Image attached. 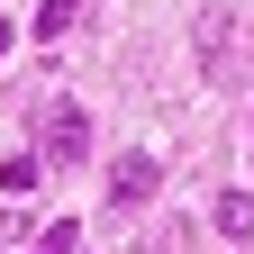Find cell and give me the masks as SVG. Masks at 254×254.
<instances>
[{"label": "cell", "instance_id": "cell-2", "mask_svg": "<svg viewBox=\"0 0 254 254\" xmlns=\"http://www.w3.org/2000/svg\"><path fill=\"white\" fill-rule=\"evenodd\" d=\"M46 164H82V154H91V109H73V100H55L46 109Z\"/></svg>", "mask_w": 254, "mask_h": 254}, {"label": "cell", "instance_id": "cell-6", "mask_svg": "<svg viewBox=\"0 0 254 254\" xmlns=\"http://www.w3.org/2000/svg\"><path fill=\"white\" fill-rule=\"evenodd\" d=\"M73 18H82V0H46V9H37V37H64Z\"/></svg>", "mask_w": 254, "mask_h": 254}, {"label": "cell", "instance_id": "cell-4", "mask_svg": "<svg viewBox=\"0 0 254 254\" xmlns=\"http://www.w3.org/2000/svg\"><path fill=\"white\" fill-rule=\"evenodd\" d=\"M218 236H236V245H254V190H218Z\"/></svg>", "mask_w": 254, "mask_h": 254}, {"label": "cell", "instance_id": "cell-1", "mask_svg": "<svg viewBox=\"0 0 254 254\" xmlns=\"http://www.w3.org/2000/svg\"><path fill=\"white\" fill-rule=\"evenodd\" d=\"M200 73H209L218 91H245V82H254V27H245V18H227V9L200 18Z\"/></svg>", "mask_w": 254, "mask_h": 254}, {"label": "cell", "instance_id": "cell-7", "mask_svg": "<svg viewBox=\"0 0 254 254\" xmlns=\"http://www.w3.org/2000/svg\"><path fill=\"white\" fill-rule=\"evenodd\" d=\"M73 245H82V227H73V218H55V227L37 236V254H73Z\"/></svg>", "mask_w": 254, "mask_h": 254}, {"label": "cell", "instance_id": "cell-5", "mask_svg": "<svg viewBox=\"0 0 254 254\" xmlns=\"http://www.w3.org/2000/svg\"><path fill=\"white\" fill-rule=\"evenodd\" d=\"M37 182H46V154H9V164H0V190H9V200H27Z\"/></svg>", "mask_w": 254, "mask_h": 254}, {"label": "cell", "instance_id": "cell-3", "mask_svg": "<svg viewBox=\"0 0 254 254\" xmlns=\"http://www.w3.org/2000/svg\"><path fill=\"white\" fill-rule=\"evenodd\" d=\"M154 190H164V164H154V154H118L109 164V200L118 209H145Z\"/></svg>", "mask_w": 254, "mask_h": 254}, {"label": "cell", "instance_id": "cell-8", "mask_svg": "<svg viewBox=\"0 0 254 254\" xmlns=\"http://www.w3.org/2000/svg\"><path fill=\"white\" fill-rule=\"evenodd\" d=\"M9 37H18V27H9V18H0V55H9Z\"/></svg>", "mask_w": 254, "mask_h": 254}]
</instances>
